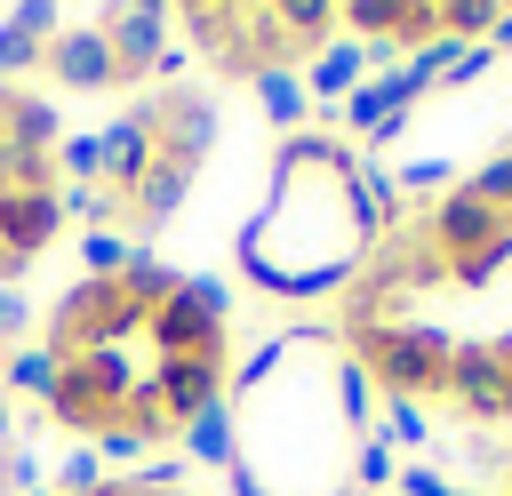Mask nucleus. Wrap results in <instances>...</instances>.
Instances as JSON below:
<instances>
[{"mask_svg":"<svg viewBox=\"0 0 512 496\" xmlns=\"http://www.w3.org/2000/svg\"><path fill=\"white\" fill-rule=\"evenodd\" d=\"M144 168H152V104H136V112H120V120L96 128V184L112 200H128L144 184Z\"/></svg>","mask_w":512,"mask_h":496,"instance_id":"obj_6","label":"nucleus"},{"mask_svg":"<svg viewBox=\"0 0 512 496\" xmlns=\"http://www.w3.org/2000/svg\"><path fill=\"white\" fill-rule=\"evenodd\" d=\"M248 80H256V104H264L280 128H296V120L312 112V96H304V80H296L288 64H264V72H248Z\"/></svg>","mask_w":512,"mask_h":496,"instance_id":"obj_15","label":"nucleus"},{"mask_svg":"<svg viewBox=\"0 0 512 496\" xmlns=\"http://www.w3.org/2000/svg\"><path fill=\"white\" fill-rule=\"evenodd\" d=\"M488 48H512V8L496 16V32H488Z\"/></svg>","mask_w":512,"mask_h":496,"instance_id":"obj_33","label":"nucleus"},{"mask_svg":"<svg viewBox=\"0 0 512 496\" xmlns=\"http://www.w3.org/2000/svg\"><path fill=\"white\" fill-rule=\"evenodd\" d=\"M184 192H192V168H176V160H160L152 152V168H144V184L120 200V216H128V232H160L176 208H184Z\"/></svg>","mask_w":512,"mask_h":496,"instance_id":"obj_11","label":"nucleus"},{"mask_svg":"<svg viewBox=\"0 0 512 496\" xmlns=\"http://www.w3.org/2000/svg\"><path fill=\"white\" fill-rule=\"evenodd\" d=\"M336 16L352 24V40H376V48H392V32H400L408 0H336Z\"/></svg>","mask_w":512,"mask_h":496,"instance_id":"obj_19","label":"nucleus"},{"mask_svg":"<svg viewBox=\"0 0 512 496\" xmlns=\"http://www.w3.org/2000/svg\"><path fill=\"white\" fill-rule=\"evenodd\" d=\"M104 488V464L88 456V448H72L64 464H56V496H96Z\"/></svg>","mask_w":512,"mask_h":496,"instance_id":"obj_26","label":"nucleus"},{"mask_svg":"<svg viewBox=\"0 0 512 496\" xmlns=\"http://www.w3.org/2000/svg\"><path fill=\"white\" fill-rule=\"evenodd\" d=\"M56 224H64V200H56V184L48 192H0V248L8 256H40L48 240H56Z\"/></svg>","mask_w":512,"mask_h":496,"instance_id":"obj_10","label":"nucleus"},{"mask_svg":"<svg viewBox=\"0 0 512 496\" xmlns=\"http://www.w3.org/2000/svg\"><path fill=\"white\" fill-rule=\"evenodd\" d=\"M56 376H64V352H56V344H16L0 384H8V392H32V400H48V392H56Z\"/></svg>","mask_w":512,"mask_h":496,"instance_id":"obj_14","label":"nucleus"},{"mask_svg":"<svg viewBox=\"0 0 512 496\" xmlns=\"http://www.w3.org/2000/svg\"><path fill=\"white\" fill-rule=\"evenodd\" d=\"M144 328V312L128 304V288L120 280H72L64 296H56V312H48V344L72 360V352H96V344H120V336H136Z\"/></svg>","mask_w":512,"mask_h":496,"instance_id":"obj_3","label":"nucleus"},{"mask_svg":"<svg viewBox=\"0 0 512 496\" xmlns=\"http://www.w3.org/2000/svg\"><path fill=\"white\" fill-rule=\"evenodd\" d=\"M360 80H368V48H360V40H336V48H320V56H312L304 96H320V104H328V96H352Z\"/></svg>","mask_w":512,"mask_h":496,"instance_id":"obj_13","label":"nucleus"},{"mask_svg":"<svg viewBox=\"0 0 512 496\" xmlns=\"http://www.w3.org/2000/svg\"><path fill=\"white\" fill-rule=\"evenodd\" d=\"M8 16H16L24 32H40V40H56V32H64V24H56V0H16Z\"/></svg>","mask_w":512,"mask_h":496,"instance_id":"obj_31","label":"nucleus"},{"mask_svg":"<svg viewBox=\"0 0 512 496\" xmlns=\"http://www.w3.org/2000/svg\"><path fill=\"white\" fill-rule=\"evenodd\" d=\"M368 232H376V208L360 192L352 152H336L320 136H288L280 176H272V208L248 224L240 264L280 296H320L368 256Z\"/></svg>","mask_w":512,"mask_h":496,"instance_id":"obj_1","label":"nucleus"},{"mask_svg":"<svg viewBox=\"0 0 512 496\" xmlns=\"http://www.w3.org/2000/svg\"><path fill=\"white\" fill-rule=\"evenodd\" d=\"M440 400H448L456 416H472V424H512V384H504V368H496L488 344H456V352H448Z\"/></svg>","mask_w":512,"mask_h":496,"instance_id":"obj_5","label":"nucleus"},{"mask_svg":"<svg viewBox=\"0 0 512 496\" xmlns=\"http://www.w3.org/2000/svg\"><path fill=\"white\" fill-rule=\"evenodd\" d=\"M448 496H456V488H448Z\"/></svg>","mask_w":512,"mask_h":496,"instance_id":"obj_37","label":"nucleus"},{"mask_svg":"<svg viewBox=\"0 0 512 496\" xmlns=\"http://www.w3.org/2000/svg\"><path fill=\"white\" fill-rule=\"evenodd\" d=\"M216 376H224V360H160V368H152L144 384L160 392V408H168V424L184 432V424H192L200 408H216V400H224V392H216Z\"/></svg>","mask_w":512,"mask_h":496,"instance_id":"obj_9","label":"nucleus"},{"mask_svg":"<svg viewBox=\"0 0 512 496\" xmlns=\"http://www.w3.org/2000/svg\"><path fill=\"white\" fill-rule=\"evenodd\" d=\"M0 136H8V144H40V152L64 144L56 104H40V96H24V88H8V80H0Z\"/></svg>","mask_w":512,"mask_h":496,"instance_id":"obj_12","label":"nucleus"},{"mask_svg":"<svg viewBox=\"0 0 512 496\" xmlns=\"http://www.w3.org/2000/svg\"><path fill=\"white\" fill-rule=\"evenodd\" d=\"M144 328H152L160 360H224V288L184 272V288H176Z\"/></svg>","mask_w":512,"mask_h":496,"instance_id":"obj_4","label":"nucleus"},{"mask_svg":"<svg viewBox=\"0 0 512 496\" xmlns=\"http://www.w3.org/2000/svg\"><path fill=\"white\" fill-rule=\"evenodd\" d=\"M384 440H400V448H424L432 440V424H424V400H384Z\"/></svg>","mask_w":512,"mask_h":496,"instance_id":"obj_23","label":"nucleus"},{"mask_svg":"<svg viewBox=\"0 0 512 496\" xmlns=\"http://www.w3.org/2000/svg\"><path fill=\"white\" fill-rule=\"evenodd\" d=\"M40 56H48V40H40V32H24L16 16H0V80H16V72H32Z\"/></svg>","mask_w":512,"mask_h":496,"instance_id":"obj_22","label":"nucleus"},{"mask_svg":"<svg viewBox=\"0 0 512 496\" xmlns=\"http://www.w3.org/2000/svg\"><path fill=\"white\" fill-rule=\"evenodd\" d=\"M264 8L280 16L288 48H320V40H328V24H336V0H264Z\"/></svg>","mask_w":512,"mask_h":496,"instance_id":"obj_18","label":"nucleus"},{"mask_svg":"<svg viewBox=\"0 0 512 496\" xmlns=\"http://www.w3.org/2000/svg\"><path fill=\"white\" fill-rule=\"evenodd\" d=\"M120 288H128V304H136V312L152 320V312H160V304H168V296L184 288V272H168L160 256H144V248H136V264L120 272Z\"/></svg>","mask_w":512,"mask_h":496,"instance_id":"obj_16","label":"nucleus"},{"mask_svg":"<svg viewBox=\"0 0 512 496\" xmlns=\"http://www.w3.org/2000/svg\"><path fill=\"white\" fill-rule=\"evenodd\" d=\"M448 176H456V168H448V160H408V168H400V176H392V184H408V192H440V184H448Z\"/></svg>","mask_w":512,"mask_h":496,"instance_id":"obj_30","label":"nucleus"},{"mask_svg":"<svg viewBox=\"0 0 512 496\" xmlns=\"http://www.w3.org/2000/svg\"><path fill=\"white\" fill-rule=\"evenodd\" d=\"M24 328H32V296H24V288H0V344L16 352V344H24Z\"/></svg>","mask_w":512,"mask_h":496,"instance_id":"obj_27","label":"nucleus"},{"mask_svg":"<svg viewBox=\"0 0 512 496\" xmlns=\"http://www.w3.org/2000/svg\"><path fill=\"white\" fill-rule=\"evenodd\" d=\"M24 496H56V488H24Z\"/></svg>","mask_w":512,"mask_h":496,"instance_id":"obj_35","label":"nucleus"},{"mask_svg":"<svg viewBox=\"0 0 512 496\" xmlns=\"http://www.w3.org/2000/svg\"><path fill=\"white\" fill-rule=\"evenodd\" d=\"M40 64H48V80L72 88V96H104V88H120V64H112V48H104L96 24H64V32L48 40Z\"/></svg>","mask_w":512,"mask_h":496,"instance_id":"obj_8","label":"nucleus"},{"mask_svg":"<svg viewBox=\"0 0 512 496\" xmlns=\"http://www.w3.org/2000/svg\"><path fill=\"white\" fill-rule=\"evenodd\" d=\"M400 496H448V480L424 472V464H408V472H400Z\"/></svg>","mask_w":512,"mask_h":496,"instance_id":"obj_32","label":"nucleus"},{"mask_svg":"<svg viewBox=\"0 0 512 496\" xmlns=\"http://www.w3.org/2000/svg\"><path fill=\"white\" fill-rule=\"evenodd\" d=\"M96 32H104V48H112V64H120V88H128V80H152V64L168 56V16H152V8L112 0V8L96 16Z\"/></svg>","mask_w":512,"mask_h":496,"instance_id":"obj_7","label":"nucleus"},{"mask_svg":"<svg viewBox=\"0 0 512 496\" xmlns=\"http://www.w3.org/2000/svg\"><path fill=\"white\" fill-rule=\"evenodd\" d=\"M184 448H192L200 464H240V448H232V408H224V400L200 408V416L184 424Z\"/></svg>","mask_w":512,"mask_h":496,"instance_id":"obj_17","label":"nucleus"},{"mask_svg":"<svg viewBox=\"0 0 512 496\" xmlns=\"http://www.w3.org/2000/svg\"><path fill=\"white\" fill-rule=\"evenodd\" d=\"M0 376H8V344H0Z\"/></svg>","mask_w":512,"mask_h":496,"instance_id":"obj_36","label":"nucleus"},{"mask_svg":"<svg viewBox=\"0 0 512 496\" xmlns=\"http://www.w3.org/2000/svg\"><path fill=\"white\" fill-rule=\"evenodd\" d=\"M352 352H360L368 376H384V392H400V400H440L456 336H440V328H424V320H352Z\"/></svg>","mask_w":512,"mask_h":496,"instance_id":"obj_2","label":"nucleus"},{"mask_svg":"<svg viewBox=\"0 0 512 496\" xmlns=\"http://www.w3.org/2000/svg\"><path fill=\"white\" fill-rule=\"evenodd\" d=\"M488 352H496V368H504V384H512V336H496Z\"/></svg>","mask_w":512,"mask_h":496,"instance_id":"obj_34","label":"nucleus"},{"mask_svg":"<svg viewBox=\"0 0 512 496\" xmlns=\"http://www.w3.org/2000/svg\"><path fill=\"white\" fill-rule=\"evenodd\" d=\"M504 16V0H440V32L448 40H488Z\"/></svg>","mask_w":512,"mask_h":496,"instance_id":"obj_21","label":"nucleus"},{"mask_svg":"<svg viewBox=\"0 0 512 496\" xmlns=\"http://www.w3.org/2000/svg\"><path fill=\"white\" fill-rule=\"evenodd\" d=\"M464 192H480L488 208H504V216H512V152H496V160H480V168L464 176Z\"/></svg>","mask_w":512,"mask_h":496,"instance_id":"obj_24","label":"nucleus"},{"mask_svg":"<svg viewBox=\"0 0 512 496\" xmlns=\"http://www.w3.org/2000/svg\"><path fill=\"white\" fill-rule=\"evenodd\" d=\"M56 160H64L80 184H96V136H64V144H56Z\"/></svg>","mask_w":512,"mask_h":496,"instance_id":"obj_29","label":"nucleus"},{"mask_svg":"<svg viewBox=\"0 0 512 496\" xmlns=\"http://www.w3.org/2000/svg\"><path fill=\"white\" fill-rule=\"evenodd\" d=\"M504 472H512V464H504Z\"/></svg>","mask_w":512,"mask_h":496,"instance_id":"obj_38","label":"nucleus"},{"mask_svg":"<svg viewBox=\"0 0 512 496\" xmlns=\"http://www.w3.org/2000/svg\"><path fill=\"white\" fill-rule=\"evenodd\" d=\"M352 480H360V488H384V480H392V448H384V440H360V456H352Z\"/></svg>","mask_w":512,"mask_h":496,"instance_id":"obj_28","label":"nucleus"},{"mask_svg":"<svg viewBox=\"0 0 512 496\" xmlns=\"http://www.w3.org/2000/svg\"><path fill=\"white\" fill-rule=\"evenodd\" d=\"M128 264H136V248H128L112 224H96V232L80 240V280H120Z\"/></svg>","mask_w":512,"mask_h":496,"instance_id":"obj_20","label":"nucleus"},{"mask_svg":"<svg viewBox=\"0 0 512 496\" xmlns=\"http://www.w3.org/2000/svg\"><path fill=\"white\" fill-rule=\"evenodd\" d=\"M488 64H496V48H488V40H464V48L448 56V72H440V88H472V80H488Z\"/></svg>","mask_w":512,"mask_h":496,"instance_id":"obj_25","label":"nucleus"}]
</instances>
